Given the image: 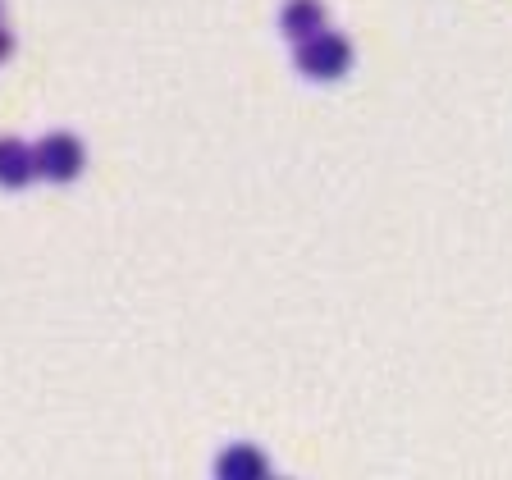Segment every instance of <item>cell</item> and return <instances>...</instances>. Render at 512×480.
<instances>
[{
    "label": "cell",
    "instance_id": "obj_5",
    "mask_svg": "<svg viewBox=\"0 0 512 480\" xmlns=\"http://www.w3.org/2000/svg\"><path fill=\"white\" fill-rule=\"evenodd\" d=\"M284 32H293V37H302V42L320 37V5H288Z\"/></svg>",
    "mask_w": 512,
    "mask_h": 480
},
{
    "label": "cell",
    "instance_id": "obj_3",
    "mask_svg": "<svg viewBox=\"0 0 512 480\" xmlns=\"http://www.w3.org/2000/svg\"><path fill=\"white\" fill-rule=\"evenodd\" d=\"M266 453L252 444H234L224 448V458L215 462V476L220 480H266Z\"/></svg>",
    "mask_w": 512,
    "mask_h": 480
},
{
    "label": "cell",
    "instance_id": "obj_2",
    "mask_svg": "<svg viewBox=\"0 0 512 480\" xmlns=\"http://www.w3.org/2000/svg\"><path fill=\"white\" fill-rule=\"evenodd\" d=\"M37 170L55 183H69L83 170V142L69 138V133H51V138L37 142Z\"/></svg>",
    "mask_w": 512,
    "mask_h": 480
},
{
    "label": "cell",
    "instance_id": "obj_1",
    "mask_svg": "<svg viewBox=\"0 0 512 480\" xmlns=\"http://www.w3.org/2000/svg\"><path fill=\"white\" fill-rule=\"evenodd\" d=\"M348 64H352V46L339 32H320L311 42H298V69L311 78H339L348 74Z\"/></svg>",
    "mask_w": 512,
    "mask_h": 480
},
{
    "label": "cell",
    "instance_id": "obj_4",
    "mask_svg": "<svg viewBox=\"0 0 512 480\" xmlns=\"http://www.w3.org/2000/svg\"><path fill=\"white\" fill-rule=\"evenodd\" d=\"M28 170H37V151H28L23 142H5V183H10V188H23V183H28Z\"/></svg>",
    "mask_w": 512,
    "mask_h": 480
}]
</instances>
